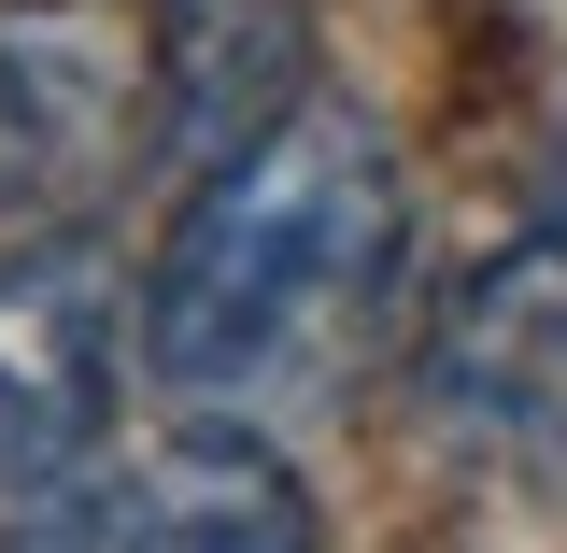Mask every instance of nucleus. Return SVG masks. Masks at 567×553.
Wrapping results in <instances>:
<instances>
[{
  "label": "nucleus",
  "instance_id": "obj_5",
  "mask_svg": "<svg viewBox=\"0 0 567 553\" xmlns=\"http://www.w3.org/2000/svg\"><path fill=\"white\" fill-rule=\"evenodd\" d=\"M298 100V14L284 0H156V129L171 156H227Z\"/></svg>",
  "mask_w": 567,
  "mask_h": 553
},
{
  "label": "nucleus",
  "instance_id": "obj_6",
  "mask_svg": "<svg viewBox=\"0 0 567 553\" xmlns=\"http://www.w3.org/2000/svg\"><path fill=\"white\" fill-rule=\"evenodd\" d=\"M43 171H58V129H43L29 71L0 58V213H29V199H43Z\"/></svg>",
  "mask_w": 567,
  "mask_h": 553
},
{
  "label": "nucleus",
  "instance_id": "obj_3",
  "mask_svg": "<svg viewBox=\"0 0 567 553\" xmlns=\"http://www.w3.org/2000/svg\"><path fill=\"white\" fill-rule=\"evenodd\" d=\"M425 412L483 454L567 469V213L511 227L425 327Z\"/></svg>",
  "mask_w": 567,
  "mask_h": 553
},
{
  "label": "nucleus",
  "instance_id": "obj_2",
  "mask_svg": "<svg viewBox=\"0 0 567 553\" xmlns=\"http://www.w3.org/2000/svg\"><path fill=\"white\" fill-rule=\"evenodd\" d=\"M0 525L58 540V553H298L312 540V496H298V469L270 440L171 426L142 454H71L58 483H29Z\"/></svg>",
  "mask_w": 567,
  "mask_h": 553
},
{
  "label": "nucleus",
  "instance_id": "obj_1",
  "mask_svg": "<svg viewBox=\"0 0 567 553\" xmlns=\"http://www.w3.org/2000/svg\"><path fill=\"white\" fill-rule=\"evenodd\" d=\"M398 284V156L354 100H284L171 213L142 284V369L185 412H256L327 383Z\"/></svg>",
  "mask_w": 567,
  "mask_h": 553
},
{
  "label": "nucleus",
  "instance_id": "obj_4",
  "mask_svg": "<svg viewBox=\"0 0 567 553\" xmlns=\"http://www.w3.org/2000/svg\"><path fill=\"white\" fill-rule=\"evenodd\" d=\"M128 355H142V313L114 284V256H85V242L0 256V496H29L71 454H100Z\"/></svg>",
  "mask_w": 567,
  "mask_h": 553
}]
</instances>
